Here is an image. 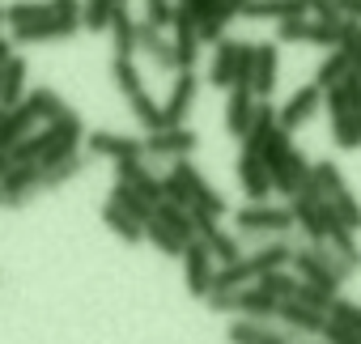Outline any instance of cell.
<instances>
[{
    "label": "cell",
    "instance_id": "6da1fadb",
    "mask_svg": "<svg viewBox=\"0 0 361 344\" xmlns=\"http://www.w3.org/2000/svg\"><path fill=\"white\" fill-rule=\"evenodd\" d=\"M289 268H293V276H298L302 285H310V289H319V293H327V297H336V293L344 289V281H348L344 264L336 259V251H331L327 242H306V247H293Z\"/></svg>",
    "mask_w": 361,
    "mask_h": 344
},
{
    "label": "cell",
    "instance_id": "7a4b0ae2",
    "mask_svg": "<svg viewBox=\"0 0 361 344\" xmlns=\"http://www.w3.org/2000/svg\"><path fill=\"white\" fill-rule=\"evenodd\" d=\"M293 230V213L289 204H247V209H234V234L243 238V251L251 247H264L272 238H285Z\"/></svg>",
    "mask_w": 361,
    "mask_h": 344
},
{
    "label": "cell",
    "instance_id": "3957f363",
    "mask_svg": "<svg viewBox=\"0 0 361 344\" xmlns=\"http://www.w3.org/2000/svg\"><path fill=\"white\" fill-rule=\"evenodd\" d=\"M204 302H209V310H217V314L259 319V323H276V310H281V302H276L272 293H264L255 281H251V285H243V289H221V293H209Z\"/></svg>",
    "mask_w": 361,
    "mask_h": 344
},
{
    "label": "cell",
    "instance_id": "277c9868",
    "mask_svg": "<svg viewBox=\"0 0 361 344\" xmlns=\"http://www.w3.org/2000/svg\"><path fill=\"white\" fill-rule=\"evenodd\" d=\"M145 161L149 157H161V161H178V157H192L200 136L192 128H157V132H145Z\"/></svg>",
    "mask_w": 361,
    "mask_h": 344
},
{
    "label": "cell",
    "instance_id": "5b68a950",
    "mask_svg": "<svg viewBox=\"0 0 361 344\" xmlns=\"http://www.w3.org/2000/svg\"><path fill=\"white\" fill-rule=\"evenodd\" d=\"M183 276H188V293L192 297H209V285H213V272H217V264H213V255H209V247H204V238H188L183 242Z\"/></svg>",
    "mask_w": 361,
    "mask_h": 344
},
{
    "label": "cell",
    "instance_id": "8992f818",
    "mask_svg": "<svg viewBox=\"0 0 361 344\" xmlns=\"http://www.w3.org/2000/svg\"><path fill=\"white\" fill-rule=\"evenodd\" d=\"M196 94H200V77L196 73H174L170 94L161 102V128H183L188 111L196 106Z\"/></svg>",
    "mask_w": 361,
    "mask_h": 344
},
{
    "label": "cell",
    "instance_id": "52a82bcc",
    "mask_svg": "<svg viewBox=\"0 0 361 344\" xmlns=\"http://www.w3.org/2000/svg\"><path fill=\"white\" fill-rule=\"evenodd\" d=\"M39 175L43 170L35 161H13L5 175H0V196H5V209H22L26 200L39 196Z\"/></svg>",
    "mask_w": 361,
    "mask_h": 344
},
{
    "label": "cell",
    "instance_id": "ba28073f",
    "mask_svg": "<svg viewBox=\"0 0 361 344\" xmlns=\"http://www.w3.org/2000/svg\"><path fill=\"white\" fill-rule=\"evenodd\" d=\"M85 153L90 157H106V161H123V157H145V140L128 136V132H85Z\"/></svg>",
    "mask_w": 361,
    "mask_h": 344
},
{
    "label": "cell",
    "instance_id": "9c48e42d",
    "mask_svg": "<svg viewBox=\"0 0 361 344\" xmlns=\"http://www.w3.org/2000/svg\"><path fill=\"white\" fill-rule=\"evenodd\" d=\"M234 179H238L247 204L272 200V179H268V166L259 161V153H238V161H234Z\"/></svg>",
    "mask_w": 361,
    "mask_h": 344
},
{
    "label": "cell",
    "instance_id": "30bf717a",
    "mask_svg": "<svg viewBox=\"0 0 361 344\" xmlns=\"http://www.w3.org/2000/svg\"><path fill=\"white\" fill-rule=\"evenodd\" d=\"M276 81H281V51H276V39H264L255 43V68H251V94L259 102H268L276 94Z\"/></svg>",
    "mask_w": 361,
    "mask_h": 344
},
{
    "label": "cell",
    "instance_id": "8fae6325",
    "mask_svg": "<svg viewBox=\"0 0 361 344\" xmlns=\"http://www.w3.org/2000/svg\"><path fill=\"white\" fill-rule=\"evenodd\" d=\"M323 106V90L310 81V85H302V90H293L289 94V102L285 106H276V128H285L289 136L302 128V123H310V115Z\"/></svg>",
    "mask_w": 361,
    "mask_h": 344
},
{
    "label": "cell",
    "instance_id": "7c38bea8",
    "mask_svg": "<svg viewBox=\"0 0 361 344\" xmlns=\"http://www.w3.org/2000/svg\"><path fill=\"white\" fill-rule=\"evenodd\" d=\"M276 323H281L293 340H310V336H319V331H323L327 314H323V310H314V306H306V302H298V297H289V302H281Z\"/></svg>",
    "mask_w": 361,
    "mask_h": 344
},
{
    "label": "cell",
    "instance_id": "4fadbf2b",
    "mask_svg": "<svg viewBox=\"0 0 361 344\" xmlns=\"http://www.w3.org/2000/svg\"><path fill=\"white\" fill-rule=\"evenodd\" d=\"M170 47H174V64L178 73H196V56H200V35H196V22L192 13L174 9V22H170Z\"/></svg>",
    "mask_w": 361,
    "mask_h": 344
},
{
    "label": "cell",
    "instance_id": "5bb4252c",
    "mask_svg": "<svg viewBox=\"0 0 361 344\" xmlns=\"http://www.w3.org/2000/svg\"><path fill=\"white\" fill-rule=\"evenodd\" d=\"M226 340L230 344H298L281 323H259V319H230Z\"/></svg>",
    "mask_w": 361,
    "mask_h": 344
},
{
    "label": "cell",
    "instance_id": "9a60e30c",
    "mask_svg": "<svg viewBox=\"0 0 361 344\" xmlns=\"http://www.w3.org/2000/svg\"><path fill=\"white\" fill-rule=\"evenodd\" d=\"M306 175H310V157H306L302 149H289V157H285L281 166H272V170H268V179H272V192H276L281 200H293V196L302 192Z\"/></svg>",
    "mask_w": 361,
    "mask_h": 344
},
{
    "label": "cell",
    "instance_id": "2e32d148",
    "mask_svg": "<svg viewBox=\"0 0 361 344\" xmlns=\"http://www.w3.org/2000/svg\"><path fill=\"white\" fill-rule=\"evenodd\" d=\"M289 259H293V247H289L285 238H272V242H264V247H251V251H243V264L251 268V281H259L264 272L289 268Z\"/></svg>",
    "mask_w": 361,
    "mask_h": 344
},
{
    "label": "cell",
    "instance_id": "e0dca14e",
    "mask_svg": "<svg viewBox=\"0 0 361 344\" xmlns=\"http://www.w3.org/2000/svg\"><path fill=\"white\" fill-rule=\"evenodd\" d=\"M136 51H140V56H149V60H153V68H161V73H178L170 39H166L161 30L145 26V22H136Z\"/></svg>",
    "mask_w": 361,
    "mask_h": 344
},
{
    "label": "cell",
    "instance_id": "ac0fdd59",
    "mask_svg": "<svg viewBox=\"0 0 361 344\" xmlns=\"http://www.w3.org/2000/svg\"><path fill=\"white\" fill-rule=\"evenodd\" d=\"M255 94H251V85H234L230 90V98H226V132L234 136V140H243V132L251 128V119H255Z\"/></svg>",
    "mask_w": 361,
    "mask_h": 344
},
{
    "label": "cell",
    "instance_id": "d6986e66",
    "mask_svg": "<svg viewBox=\"0 0 361 344\" xmlns=\"http://www.w3.org/2000/svg\"><path fill=\"white\" fill-rule=\"evenodd\" d=\"M60 39H68V30L47 13V18H35V22H26V26H13L9 30V43L13 47H35V43H60Z\"/></svg>",
    "mask_w": 361,
    "mask_h": 344
},
{
    "label": "cell",
    "instance_id": "ffe728a7",
    "mask_svg": "<svg viewBox=\"0 0 361 344\" xmlns=\"http://www.w3.org/2000/svg\"><path fill=\"white\" fill-rule=\"evenodd\" d=\"M238 18L247 22H289V18H306L302 0H251L238 9Z\"/></svg>",
    "mask_w": 361,
    "mask_h": 344
},
{
    "label": "cell",
    "instance_id": "44dd1931",
    "mask_svg": "<svg viewBox=\"0 0 361 344\" xmlns=\"http://www.w3.org/2000/svg\"><path fill=\"white\" fill-rule=\"evenodd\" d=\"M26 73H30V64H26V56H9L5 60V68H0V106H18L22 98H26Z\"/></svg>",
    "mask_w": 361,
    "mask_h": 344
},
{
    "label": "cell",
    "instance_id": "7402d4cb",
    "mask_svg": "<svg viewBox=\"0 0 361 344\" xmlns=\"http://www.w3.org/2000/svg\"><path fill=\"white\" fill-rule=\"evenodd\" d=\"M234 60H238V39H217L213 43V60H209V85L230 90L234 85Z\"/></svg>",
    "mask_w": 361,
    "mask_h": 344
},
{
    "label": "cell",
    "instance_id": "603a6c76",
    "mask_svg": "<svg viewBox=\"0 0 361 344\" xmlns=\"http://www.w3.org/2000/svg\"><path fill=\"white\" fill-rule=\"evenodd\" d=\"M22 106L35 115V123L43 128V123H56L68 106H64V98L51 90V85H39V90H26V98H22Z\"/></svg>",
    "mask_w": 361,
    "mask_h": 344
},
{
    "label": "cell",
    "instance_id": "cb8c5ba5",
    "mask_svg": "<svg viewBox=\"0 0 361 344\" xmlns=\"http://www.w3.org/2000/svg\"><path fill=\"white\" fill-rule=\"evenodd\" d=\"M102 221H106V230H111L119 242H128V247H140V242H145V226H140L132 213H123L115 200L102 204Z\"/></svg>",
    "mask_w": 361,
    "mask_h": 344
},
{
    "label": "cell",
    "instance_id": "d4e9b609",
    "mask_svg": "<svg viewBox=\"0 0 361 344\" xmlns=\"http://www.w3.org/2000/svg\"><path fill=\"white\" fill-rule=\"evenodd\" d=\"M111 77H115L119 94L128 98V106H132V102H140V98H149V90H145L140 68H136V60H132V56H115V60H111Z\"/></svg>",
    "mask_w": 361,
    "mask_h": 344
},
{
    "label": "cell",
    "instance_id": "484cf974",
    "mask_svg": "<svg viewBox=\"0 0 361 344\" xmlns=\"http://www.w3.org/2000/svg\"><path fill=\"white\" fill-rule=\"evenodd\" d=\"M106 35H111V43H115V56H136V18H132L128 5H115Z\"/></svg>",
    "mask_w": 361,
    "mask_h": 344
},
{
    "label": "cell",
    "instance_id": "4316f807",
    "mask_svg": "<svg viewBox=\"0 0 361 344\" xmlns=\"http://www.w3.org/2000/svg\"><path fill=\"white\" fill-rule=\"evenodd\" d=\"M276 128V106L272 102H255V119H251V128L243 132V153H259V145L268 140V132Z\"/></svg>",
    "mask_w": 361,
    "mask_h": 344
},
{
    "label": "cell",
    "instance_id": "83f0119b",
    "mask_svg": "<svg viewBox=\"0 0 361 344\" xmlns=\"http://www.w3.org/2000/svg\"><path fill=\"white\" fill-rule=\"evenodd\" d=\"M153 221H161L174 238H196V226H192V213L188 209H178V204H170V200H157L153 204Z\"/></svg>",
    "mask_w": 361,
    "mask_h": 344
},
{
    "label": "cell",
    "instance_id": "f1b7e54d",
    "mask_svg": "<svg viewBox=\"0 0 361 344\" xmlns=\"http://www.w3.org/2000/svg\"><path fill=\"white\" fill-rule=\"evenodd\" d=\"M306 183L327 200L331 192H340V188H348L344 183V175H340V166L331 161V157H319V161H310V175H306Z\"/></svg>",
    "mask_w": 361,
    "mask_h": 344
},
{
    "label": "cell",
    "instance_id": "f546056e",
    "mask_svg": "<svg viewBox=\"0 0 361 344\" xmlns=\"http://www.w3.org/2000/svg\"><path fill=\"white\" fill-rule=\"evenodd\" d=\"M204 247H209V255H213V264L221 268V264H234L238 255H243V238L234 234V230H209L204 234Z\"/></svg>",
    "mask_w": 361,
    "mask_h": 344
},
{
    "label": "cell",
    "instance_id": "4dcf8cb0",
    "mask_svg": "<svg viewBox=\"0 0 361 344\" xmlns=\"http://www.w3.org/2000/svg\"><path fill=\"white\" fill-rule=\"evenodd\" d=\"M81 170H85V153H73V157L56 161L51 170H43V175H39V192H56V188L73 183V179L81 175Z\"/></svg>",
    "mask_w": 361,
    "mask_h": 344
},
{
    "label": "cell",
    "instance_id": "1f68e13d",
    "mask_svg": "<svg viewBox=\"0 0 361 344\" xmlns=\"http://www.w3.org/2000/svg\"><path fill=\"white\" fill-rule=\"evenodd\" d=\"M323 106L327 111H361V77H344L340 85L323 90Z\"/></svg>",
    "mask_w": 361,
    "mask_h": 344
},
{
    "label": "cell",
    "instance_id": "d6a6232c",
    "mask_svg": "<svg viewBox=\"0 0 361 344\" xmlns=\"http://www.w3.org/2000/svg\"><path fill=\"white\" fill-rule=\"evenodd\" d=\"M115 5H119V0H81V30H90V35H106Z\"/></svg>",
    "mask_w": 361,
    "mask_h": 344
},
{
    "label": "cell",
    "instance_id": "836d02e7",
    "mask_svg": "<svg viewBox=\"0 0 361 344\" xmlns=\"http://www.w3.org/2000/svg\"><path fill=\"white\" fill-rule=\"evenodd\" d=\"M106 200H115V204H119V209H123V213H132V217H136V221H140V226H145V221H149V217H153V204H149V200H145V196H140V192H132V188H128V183H115V188H111V196H106Z\"/></svg>",
    "mask_w": 361,
    "mask_h": 344
},
{
    "label": "cell",
    "instance_id": "e575fe53",
    "mask_svg": "<svg viewBox=\"0 0 361 344\" xmlns=\"http://www.w3.org/2000/svg\"><path fill=\"white\" fill-rule=\"evenodd\" d=\"M327 204H331V213H336V217H340V221H344L353 234L361 230V200L353 196V188H340V192H331V196H327Z\"/></svg>",
    "mask_w": 361,
    "mask_h": 344
},
{
    "label": "cell",
    "instance_id": "d590c367",
    "mask_svg": "<svg viewBox=\"0 0 361 344\" xmlns=\"http://www.w3.org/2000/svg\"><path fill=\"white\" fill-rule=\"evenodd\" d=\"M47 13H51L47 0H9V5H5V26L13 30V26H26L35 18H47Z\"/></svg>",
    "mask_w": 361,
    "mask_h": 344
},
{
    "label": "cell",
    "instance_id": "8d00e7d4",
    "mask_svg": "<svg viewBox=\"0 0 361 344\" xmlns=\"http://www.w3.org/2000/svg\"><path fill=\"white\" fill-rule=\"evenodd\" d=\"M255 285H259L264 293H272L276 302H289V297H298V285H302V281H298L293 272H285V268H276V272H264V276H259Z\"/></svg>",
    "mask_w": 361,
    "mask_h": 344
},
{
    "label": "cell",
    "instance_id": "74e56055",
    "mask_svg": "<svg viewBox=\"0 0 361 344\" xmlns=\"http://www.w3.org/2000/svg\"><path fill=\"white\" fill-rule=\"evenodd\" d=\"M289 149H293V136H289L285 128H272V132H268V140L259 145V161L272 170V166H281V161L289 157Z\"/></svg>",
    "mask_w": 361,
    "mask_h": 344
},
{
    "label": "cell",
    "instance_id": "f35d334b",
    "mask_svg": "<svg viewBox=\"0 0 361 344\" xmlns=\"http://www.w3.org/2000/svg\"><path fill=\"white\" fill-rule=\"evenodd\" d=\"M145 242H153L166 259H178V255H183V238H174V234H170L161 221H153V217L145 221Z\"/></svg>",
    "mask_w": 361,
    "mask_h": 344
},
{
    "label": "cell",
    "instance_id": "ab89813d",
    "mask_svg": "<svg viewBox=\"0 0 361 344\" xmlns=\"http://www.w3.org/2000/svg\"><path fill=\"white\" fill-rule=\"evenodd\" d=\"M327 115H331V145H336V149H361L353 111H327Z\"/></svg>",
    "mask_w": 361,
    "mask_h": 344
},
{
    "label": "cell",
    "instance_id": "60d3db41",
    "mask_svg": "<svg viewBox=\"0 0 361 344\" xmlns=\"http://www.w3.org/2000/svg\"><path fill=\"white\" fill-rule=\"evenodd\" d=\"M344 77H348V60H344V51L336 47V51H331V56L319 64V73H314V85H319V90H331V85H340Z\"/></svg>",
    "mask_w": 361,
    "mask_h": 344
},
{
    "label": "cell",
    "instance_id": "b9f144b4",
    "mask_svg": "<svg viewBox=\"0 0 361 344\" xmlns=\"http://www.w3.org/2000/svg\"><path fill=\"white\" fill-rule=\"evenodd\" d=\"M327 319H336V323H344V327H353V331L361 336V302H353V297L336 293V297H331V306H327Z\"/></svg>",
    "mask_w": 361,
    "mask_h": 344
},
{
    "label": "cell",
    "instance_id": "7bdbcfd3",
    "mask_svg": "<svg viewBox=\"0 0 361 344\" xmlns=\"http://www.w3.org/2000/svg\"><path fill=\"white\" fill-rule=\"evenodd\" d=\"M47 5H51V18L68 30V39L81 30V0H47Z\"/></svg>",
    "mask_w": 361,
    "mask_h": 344
},
{
    "label": "cell",
    "instance_id": "ee69618b",
    "mask_svg": "<svg viewBox=\"0 0 361 344\" xmlns=\"http://www.w3.org/2000/svg\"><path fill=\"white\" fill-rule=\"evenodd\" d=\"M140 22L166 35L170 22H174V0H145V18H140Z\"/></svg>",
    "mask_w": 361,
    "mask_h": 344
},
{
    "label": "cell",
    "instance_id": "f6af8a7d",
    "mask_svg": "<svg viewBox=\"0 0 361 344\" xmlns=\"http://www.w3.org/2000/svg\"><path fill=\"white\" fill-rule=\"evenodd\" d=\"M251 68H255V43H238V60H234V85H251ZM230 85V90H234Z\"/></svg>",
    "mask_w": 361,
    "mask_h": 344
},
{
    "label": "cell",
    "instance_id": "bcb514c9",
    "mask_svg": "<svg viewBox=\"0 0 361 344\" xmlns=\"http://www.w3.org/2000/svg\"><path fill=\"white\" fill-rule=\"evenodd\" d=\"M319 336H323L327 344H361V336H357L353 327H344V323H336V319H327Z\"/></svg>",
    "mask_w": 361,
    "mask_h": 344
},
{
    "label": "cell",
    "instance_id": "7dc6e473",
    "mask_svg": "<svg viewBox=\"0 0 361 344\" xmlns=\"http://www.w3.org/2000/svg\"><path fill=\"white\" fill-rule=\"evenodd\" d=\"M340 51H344V60H348V77H361V35H357L353 43H344Z\"/></svg>",
    "mask_w": 361,
    "mask_h": 344
},
{
    "label": "cell",
    "instance_id": "c3c4849f",
    "mask_svg": "<svg viewBox=\"0 0 361 344\" xmlns=\"http://www.w3.org/2000/svg\"><path fill=\"white\" fill-rule=\"evenodd\" d=\"M306 5V13H314V18H340L336 13V0H302Z\"/></svg>",
    "mask_w": 361,
    "mask_h": 344
},
{
    "label": "cell",
    "instance_id": "681fc988",
    "mask_svg": "<svg viewBox=\"0 0 361 344\" xmlns=\"http://www.w3.org/2000/svg\"><path fill=\"white\" fill-rule=\"evenodd\" d=\"M13 56V43H9V35H5V26H0V68H5V60Z\"/></svg>",
    "mask_w": 361,
    "mask_h": 344
},
{
    "label": "cell",
    "instance_id": "f907efd6",
    "mask_svg": "<svg viewBox=\"0 0 361 344\" xmlns=\"http://www.w3.org/2000/svg\"><path fill=\"white\" fill-rule=\"evenodd\" d=\"M221 5H230V9H234V18H238V9H243V5H251V0H221Z\"/></svg>",
    "mask_w": 361,
    "mask_h": 344
},
{
    "label": "cell",
    "instance_id": "816d5d0a",
    "mask_svg": "<svg viewBox=\"0 0 361 344\" xmlns=\"http://www.w3.org/2000/svg\"><path fill=\"white\" fill-rule=\"evenodd\" d=\"M13 161H9V153H0V175H5V170H9Z\"/></svg>",
    "mask_w": 361,
    "mask_h": 344
},
{
    "label": "cell",
    "instance_id": "f5cc1de1",
    "mask_svg": "<svg viewBox=\"0 0 361 344\" xmlns=\"http://www.w3.org/2000/svg\"><path fill=\"white\" fill-rule=\"evenodd\" d=\"M353 123H357V140H361V111H353Z\"/></svg>",
    "mask_w": 361,
    "mask_h": 344
},
{
    "label": "cell",
    "instance_id": "db71d44e",
    "mask_svg": "<svg viewBox=\"0 0 361 344\" xmlns=\"http://www.w3.org/2000/svg\"><path fill=\"white\" fill-rule=\"evenodd\" d=\"M0 26H5V5H0Z\"/></svg>",
    "mask_w": 361,
    "mask_h": 344
},
{
    "label": "cell",
    "instance_id": "11a10c76",
    "mask_svg": "<svg viewBox=\"0 0 361 344\" xmlns=\"http://www.w3.org/2000/svg\"><path fill=\"white\" fill-rule=\"evenodd\" d=\"M0 209H5V196H0Z\"/></svg>",
    "mask_w": 361,
    "mask_h": 344
},
{
    "label": "cell",
    "instance_id": "9f6ffc18",
    "mask_svg": "<svg viewBox=\"0 0 361 344\" xmlns=\"http://www.w3.org/2000/svg\"><path fill=\"white\" fill-rule=\"evenodd\" d=\"M119 5H128V0H119Z\"/></svg>",
    "mask_w": 361,
    "mask_h": 344
}]
</instances>
